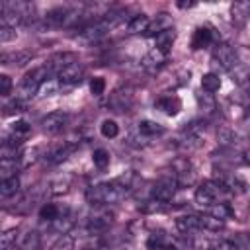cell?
<instances>
[{
  "mask_svg": "<svg viewBox=\"0 0 250 250\" xmlns=\"http://www.w3.org/2000/svg\"><path fill=\"white\" fill-rule=\"evenodd\" d=\"M29 133V125L25 123V121H14L12 123V135L14 137H23V135H27Z\"/></svg>",
  "mask_w": 250,
  "mask_h": 250,
  "instance_id": "38",
  "label": "cell"
},
{
  "mask_svg": "<svg viewBox=\"0 0 250 250\" xmlns=\"http://www.w3.org/2000/svg\"><path fill=\"white\" fill-rule=\"evenodd\" d=\"M178 6H180V8H191V6H195V4H193V2H188V4H186V2H178Z\"/></svg>",
  "mask_w": 250,
  "mask_h": 250,
  "instance_id": "42",
  "label": "cell"
},
{
  "mask_svg": "<svg viewBox=\"0 0 250 250\" xmlns=\"http://www.w3.org/2000/svg\"><path fill=\"white\" fill-rule=\"evenodd\" d=\"M227 191V186L223 182H217V180H209V182H203L197 189H195V203L203 205V207H209L217 201L219 195H223Z\"/></svg>",
  "mask_w": 250,
  "mask_h": 250,
  "instance_id": "3",
  "label": "cell"
},
{
  "mask_svg": "<svg viewBox=\"0 0 250 250\" xmlns=\"http://www.w3.org/2000/svg\"><path fill=\"white\" fill-rule=\"evenodd\" d=\"M127 195V191L117 184V182H111V184H98V186H92L88 191H86V197L92 205H109V203H117L121 201L123 197Z\"/></svg>",
  "mask_w": 250,
  "mask_h": 250,
  "instance_id": "1",
  "label": "cell"
},
{
  "mask_svg": "<svg viewBox=\"0 0 250 250\" xmlns=\"http://www.w3.org/2000/svg\"><path fill=\"white\" fill-rule=\"evenodd\" d=\"M55 78L61 82V86H62L64 90H66V88H72V86H76V84L82 82V78H84V66H82L78 61H74V62L62 66V68L55 74Z\"/></svg>",
  "mask_w": 250,
  "mask_h": 250,
  "instance_id": "5",
  "label": "cell"
},
{
  "mask_svg": "<svg viewBox=\"0 0 250 250\" xmlns=\"http://www.w3.org/2000/svg\"><path fill=\"white\" fill-rule=\"evenodd\" d=\"M154 105H156L160 111H164L166 115H176V113H180V109H182V102H180L178 96H162V98L156 100Z\"/></svg>",
  "mask_w": 250,
  "mask_h": 250,
  "instance_id": "11",
  "label": "cell"
},
{
  "mask_svg": "<svg viewBox=\"0 0 250 250\" xmlns=\"http://www.w3.org/2000/svg\"><path fill=\"white\" fill-rule=\"evenodd\" d=\"M176 229L180 232H191L195 229H199V217L195 215H184L176 219Z\"/></svg>",
  "mask_w": 250,
  "mask_h": 250,
  "instance_id": "21",
  "label": "cell"
},
{
  "mask_svg": "<svg viewBox=\"0 0 250 250\" xmlns=\"http://www.w3.org/2000/svg\"><path fill=\"white\" fill-rule=\"evenodd\" d=\"M31 59L29 51H12V53H0V64H25Z\"/></svg>",
  "mask_w": 250,
  "mask_h": 250,
  "instance_id": "16",
  "label": "cell"
},
{
  "mask_svg": "<svg viewBox=\"0 0 250 250\" xmlns=\"http://www.w3.org/2000/svg\"><path fill=\"white\" fill-rule=\"evenodd\" d=\"M213 62H215L217 66L225 68V70H230L232 66L236 68V64H238L236 51H234L230 45L221 43V45H217V47H215V51H213Z\"/></svg>",
  "mask_w": 250,
  "mask_h": 250,
  "instance_id": "7",
  "label": "cell"
},
{
  "mask_svg": "<svg viewBox=\"0 0 250 250\" xmlns=\"http://www.w3.org/2000/svg\"><path fill=\"white\" fill-rule=\"evenodd\" d=\"M90 90H92V94H96V96L104 94V90H105V80H104L102 76L92 78V82H90Z\"/></svg>",
  "mask_w": 250,
  "mask_h": 250,
  "instance_id": "39",
  "label": "cell"
},
{
  "mask_svg": "<svg viewBox=\"0 0 250 250\" xmlns=\"http://www.w3.org/2000/svg\"><path fill=\"white\" fill-rule=\"evenodd\" d=\"M84 250H102V248H84Z\"/></svg>",
  "mask_w": 250,
  "mask_h": 250,
  "instance_id": "43",
  "label": "cell"
},
{
  "mask_svg": "<svg viewBox=\"0 0 250 250\" xmlns=\"http://www.w3.org/2000/svg\"><path fill=\"white\" fill-rule=\"evenodd\" d=\"M72 248H74V240H72L70 236L62 234V236L53 244V248H51V250H72Z\"/></svg>",
  "mask_w": 250,
  "mask_h": 250,
  "instance_id": "36",
  "label": "cell"
},
{
  "mask_svg": "<svg viewBox=\"0 0 250 250\" xmlns=\"http://www.w3.org/2000/svg\"><path fill=\"white\" fill-rule=\"evenodd\" d=\"M111 221H113V215L109 211L98 209L90 217V230H104V229H107L111 225Z\"/></svg>",
  "mask_w": 250,
  "mask_h": 250,
  "instance_id": "12",
  "label": "cell"
},
{
  "mask_svg": "<svg viewBox=\"0 0 250 250\" xmlns=\"http://www.w3.org/2000/svg\"><path fill=\"white\" fill-rule=\"evenodd\" d=\"M131 104H133V96H131V92L129 90H117V92H113L111 94V98H109V107L113 109V111H119V113H123V111H127L129 107H131Z\"/></svg>",
  "mask_w": 250,
  "mask_h": 250,
  "instance_id": "10",
  "label": "cell"
},
{
  "mask_svg": "<svg viewBox=\"0 0 250 250\" xmlns=\"http://www.w3.org/2000/svg\"><path fill=\"white\" fill-rule=\"evenodd\" d=\"M201 88H203V92L213 94V92H217V90L221 88V78H219L215 72H207V74H203V78H201Z\"/></svg>",
  "mask_w": 250,
  "mask_h": 250,
  "instance_id": "23",
  "label": "cell"
},
{
  "mask_svg": "<svg viewBox=\"0 0 250 250\" xmlns=\"http://www.w3.org/2000/svg\"><path fill=\"white\" fill-rule=\"evenodd\" d=\"M213 250H238V246L232 240H219Z\"/></svg>",
  "mask_w": 250,
  "mask_h": 250,
  "instance_id": "40",
  "label": "cell"
},
{
  "mask_svg": "<svg viewBox=\"0 0 250 250\" xmlns=\"http://www.w3.org/2000/svg\"><path fill=\"white\" fill-rule=\"evenodd\" d=\"M68 16H70V10L68 8H62V6H57L53 10H49L45 14V23L47 25H62L68 21Z\"/></svg>",
  "mask_w": 250,
  "mask_h": 250,
  "instance_id": "13",
  "label": "cell"
},
{
  "mask_svg": "<svg viewBox=\"0 0 250 250\" xmlns=\"http://www.w3.org/2000/svg\"><path fill=\"white\" fill-rule=\"evenodd\" d=\"M146 248H148V250H164V248H166V236L160 234V232H158V234L154 232V234L146 240Z\"/></svg>",
  "mask_w": 250,
  "mask_h": 250,
  "instance_id": "34",
  "label": "cell"
},
{
  "mask_svg": "<svg viewBox=\"0 0 250 250\" xmlns=\"http://www.w3.org/2000/svg\"><path fill=\"white\" fill-rule=\"evenodd\" d=\"M68 119H70L68 113H64V111H53V113H49V115H45L41 119V127H43L45 133L57 135V133H62L66 129Z\"/></svg>",
  "mask_w": 250,
  "mask_h": 250,
  "instance_id": "8",
  "label": "cell"
},
{
  "mask_svg": "<svg viewBox=\"0 0 250 250\" xmlns=\"http://www.w3.org/2000/svg\"><path fill=\"white\" fill-rule=\"evenodd\" d=\"M148 27V16L137 14L127 21V33H143Z\"/></svg>",
  "mask_w": 250,
  "mask_h": 250,
  "instance_id": "19",
  "label": "cell"
},
{
  "mask_svg": "<svg viewBox=\"0 0 250 250\" xmlns=\"http://www.w3.org/2000/svg\"><path fill=\"white\" fill-rule=\"evenodd\" d=\"M21 250H41V236H39V232H35V230L27 232V236L21 242Z\"/></svg>",
  "mask_w": 250,
  "mask_h": 250,
  "instance_id": "30",
  "label": "cell"
},
{
  "mask_svg": "<svg viewBox=\"0 0 250 250\" xmlns=\"http://www.w3.org/2000/svg\"><path fill=\"white\" fill-rule=\"evenodd\" d=\"M209 215L215 217V219L225 221L227 217L232 215V209H230L227 203H213V205H209Z\"/></svg>",
  "mask_w": 250,
  "mask_h": 250,
  "instance_id": "27",
  "label": "cell"
},
{
  "mask_svg": "<svg viewBox=\"0 0 250 250\" xmlns=\"http://www.w3.org/2000/svg\"><path fill=\"white\" fill-rule=\"evenodd\" d=\"M74 145L72 143H55V145H51L49 146V150L45 152V160L47 162H51V164H59V162H62V160H66L72 152H74Z\"/></svg>",
  "mask_w": 250,
  "mask_h": 250,
  "instance_id": "9",
  "label": "cell"
},
{
  "mask_svg": "<svg viewBox=\"0 0 250 250\" xmlns=\"http://www.w3.org/2000/svg\"><path fill=\"white\" fill-rule=\"evenodd\" d=\"M213 41V33L209 27H197L193 31V37H191V49L197 51V49H203L207 47L209 43Z\"/></svg>",
  "mask_w": 250,
  "mask_h": 250,
  "instance_id": "14",
  "label": "cell"
},
{
  "mask_svg": "<svg viewBox=\"0 0 250 250\" xmlns=\"http://www.w3.org/2000/svg\"><path fill=\"white\" fill-rule=\"evenodd\" d=\"M92 162L98 168H105L109 164V152L105 148H96L94 154H92Z\"/></svg>",
  "mask_w": 250,
  "mask_h": 250,
  "instance_id": "33",
  "label": "cell"
},
{
  "mask_svg": "<svg viewBox=\"0 0 250 250\" xmlns=\"http://www.w3.org/2000/svg\"><path fill=\"white\" fill-rule=\"evenodd\" d=\"M16 236H18V230L16 229H10V230L0 232V250H10L12 244L16 242Z\"/></svg>",
  "mask_w": 250,
  "mask_h": 250,
  "instance_id": "32",
  "label": "cell"
},
{
  "mask_svg": "<svg viewBox=\"0 0 250 250\" xmlns=\"http://www.w3.org/2000/svg\"><path fill=\"white\" fill-rule=\"evenodd\" d=\"M100 131H102V135H104L105 139H113V137H117V133H119V125H117L113 119H105V121H102Z\"/></svg>",
  "mask_w": 250,
  "mask_h": 250,
  "instance_id": "31",
  "label": "cell"
},
{
  "mask_svg": "<svg viewBox=\"0 0 250 250\" xmlns=\"http://www.w3.org/2000/svg\"><path fill=\"white\" fill-rule=\"evenodd\" d=\"M59 215H61V209H59L57 205H53V203H45V205L39 209V219L49 221V223H53Z\"/></svg>",
  "mask_w": 250,
  "mask_h": 250,
  "instance_id": "29",
  "label": "cell"
},
{
  "mask_svg": "<svg viewBox=\"0 0 250 250\" xmlns=\"http://www.w3.org/2000/svg\"><path fill=\"white\" fill-rule=\"evenodd\" d=\"M20 189V180L18 176H8L0 180V199H8L12 195H16Z\"/></svg>",
  "mask_w": 250,
  "mask_h": 250,
  "instance_id": "15",
  "label": "cell"
},
{
  "mask_svg": "<svg viewBox=\"0 0 250 250\" xmlns=\"http://www.w3.org/2000/svg\"><path fill=\"white\" fill-rule=\"evenodd\" d=\"M18 37V31L6 23L0 21V43H8V41H14Z\"/></svg>",
  "mask_w": 250,
  "mask_h": 250,
  "instance_id": "35",
  "label": "cell"
},
{
  "mask_svg": "<svg viewBox=\"0 0 250 250\" xmlns=\"http://www.w3.org/2000/svg\"><path fill=\"white\" fill-rule=\"evenodd\" d=\"M14 88V82L8 74H0V96H10Z\"/></svg>",
  "mask_w": 250,
  "mask_h": 250,
  "instance_id": "37",
  "label": "cell"
},
{
  "mask_svg": "<svg viewBox=\"0 0 250 250\" xmlns=\"http://www.w3.org/2000/svg\"><path fill=\"white\" fill-rule=\"evenodd\" d=\"M168 23H170V20L166 18V14H158V18L150 23L148 21V27H146V35H158L160 31H164V29H168Z\"/></svg>",
  "mask_w": 250,
  "mask_h": 250,
  "instance_id": "24",
  "label": "cell"
},
{
  "mask_svg": "<svg viewBox=\"0 0 250 250\" xmlns=\"http://www.w3.org/2000/svg\"><path fill=\"white\" fill-rule=\"evenodd\" d=\"M47 78H49V72H47L45 66H37V68L29 70V72L23 76L21 84H20V94H18V98H20V100H29V98H33V96L39 92V88L43 86V82H45Z\"/></svg>",
  "mask_w": 250,
  "mask_h": 250,
  "instance_id": "2",
  "label": "cell"
},
{
  "mask_svg": "<svg viewBox=\"0 0 250 250\" xmlns=\"http://www.w3.org/2000/svg\"><path fill=\"white\" fill-rule=\"evenodd\" d=\"M197 105H199V109L203 111V113H213L215 111V107H217V104H215V98H213V94H197Z\"/></svg>",
  "mask_w": 250,
  "mask_h": 250,
  "instance_id": "25",
  "label": "cell"
},
{
  "mask_svg": "<svg viewBox=\"0 0 250 250\" xmlns=\"http://www.w3.org/2000/svg\"><path fill=\"white\" fill-rule=\"evenodd\" d=\"M61 90H64V88L61 86V82H59L57 78H47V80L43 82V86L39 88V94H41V96H55V94H59Z\"/></svg>",
  "mask_w": 250,
  "mask_h": 250,
  "instance_id": "26",
  "label": "cell"
},
{
  "mask_svg": "<svg viewBox=\"0 0 250 250\" xmlns=\"http://www.w3.org/2000/svg\"><path fill=\"white\" fill-rule=\"evenodd\" d=\"M164 57H166V55H162V53H158V51L154 49V51H150V53L141 61V64H143L145 70H148V72H156V70L162 66Z\"/></svg>",
  "mask_w": 250,
  "mask_h": 250,
  "instance_id": "18",
  "label": "cell"
},
{
  "mask_svg": "<svg viewBox=\"0 0 250 250\" xmlns=\"http://www.w3.org/2000/svg\"><path fill=\"white\" fill-rule=\"evenodd\" d=\"M164 131H166V129H164L160 123L150 121V119H143V121L139 123V133L145 135V137H156V135H162Z\"/></svg>",
  "mask_w": 250,
  "mask_h": 250,
  "instance_id": "20",
  "label": "cell"
},
{
  "mask_svg": "<svg viewBox=\"0 0 250 250\" xmlns=\"http://www.w3.org/2000/svg\"><path fill=\"white\" fill-rule=\"evenodd\" d=\"M176 188H178V182H176L174 176H162V178H158L154 182V186H152V197H154V201H160V203L170 201L174 197V193H176Z\"/></svg>",
  "mask_w": 250,
  "mask_h": 250,
  "instance_id": "6",
  "label": "cell"
},
{
  "mask_svg": "<svg viewBox=\"0 0 250 250\" xmlns=\"http://www.w3.org/2000/svg\"><path fill=\"white\" fill-rule=\"evenodd\" d=\"M248 12H250V4L248 2H236V4H232V21H236L238 25H244Z\"/></svg>",
  "mask_w": 250,
  "mask_h": 250,
  "instance_id": "22",
  "label": "cell"
},
{
  "mask_svg": "<svg viewBox=\"0 0 250 250\" xmlns=\"http://www.w3.org/2000/svg\"><path fill=\"white\" fill-rule=\"evenodd\" d=\"M107 31H109L107 23H105L104 20H96V21H92V23L80 27L78 33L74 35V39L80 41V43H84V45H92V43H98Z\"/></svg>",
  "mask_w": 250,
  "mask_h": 250,
  "instance_id": "4",
  "label": "cell"
},
{
  "mask_svg": "<svg viewBox=\"0 0 250 250\" xmlns=\"http://www.w3.org/2000/svg\"><path fill=\"white\" fill-rule=\"evenodd\" d=\"M199 227H203V229H207V230H221L223 227H225V221H221V219H215V217H211V215H201L199 217Z\"/></svg>",
  "mask_w": 250,
  "mask_h": 250,
  "instance_id": "28",
  "label": "cell"
},
{
  "mask_svg": "<svg viewBox=\"0 0 250 250\" xmlns=\"http://www.w3.org/2000/svg\"><path fill=\"white\" fill-rule=\"evenodd\" d=\"M21 109H23V100H20V98L6 105V113H14V111H21Z\"/></svg>",
  "mask_w": 250,
  "mask_h": 250,
  "instance_id": "41",
  "label": "cell"
},
{
  "mask_svg": "<svg viewBox=\"0 0 250 250\" xmlns=\"http://www.w3.org/2000/svg\"><path fill=\"white\" fill-rule=\"evenodd\" d=\"M156 37V51L158 53H162V55H166L168 51H170V47H172V43H174V29L172 27H168V29H164V31H160L158 35H154Z\"/></svg>",
  "mask_w": 250,
  "mask_h": 250,
  "instance_id": "17",
  "label": "cell"
}]
</instances>
